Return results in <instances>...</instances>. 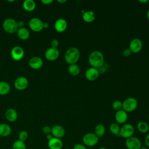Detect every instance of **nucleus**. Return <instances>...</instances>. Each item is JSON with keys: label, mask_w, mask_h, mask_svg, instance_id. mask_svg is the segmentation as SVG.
<instances>
[{"label": "nucleus", "mask_w": 149, "mask_h": 149, "mask_svg": "<svg viewBox=\"0 0 149 149\" xmlns=\"http://www.w3.org/2000/svg\"><path fill=\"white\" fill-rule=\"evenodd\" d=\"M88 62L91 67L98 69L104 65V56L99 51H93L88 56Z\"/></svg>", "instance_id": "nucleus-1"}, {"label": "nucleus", "mask_w": 149, "mask_h": 149, "mask_svg": "<svg viewBox=\"0 0 149 149\" xmlns=\"http://www.w3.org/2000/svg\"><path fill=\"white\" fill-rule=\"evenodd\" d=\"M80 58V51L74 47H72L69 48L65 54V60L69 65L75 64Z\"/></svg>", "instance_id": "nucleus-2"}, {"label": "nucleus", "mask_w": 149, "mask_h": 149, "mask_svg": "<svg viewBox=\"0 0 149 149\" xmlns=\"http://www.w3.org/2000/svg\"><path fill=\"white\" fill-rule=\"evenodd\" d=\"M2 27L6 33L9 34L16 33L19 29L17 22L14 19L10 17L4 20L2 23Z\"/></svg>", "instance_id": "nucleus-3"}, {"label": "nucleus", "mask_w": 149, "mask_h": 149, "mask_svg": "<svg viewBox=\"0 0 149 149\" xmlns=\"http://www.w3.org/2000/svg\"><path fill=\"white\" fill-rule=\"evenodd\" d=\"M122 104L123 110L127 113L133 112L137 108L138 102L135 98L129 97L125 100V101L122 102Z\"/></svg>", "instance_id": "nucleus-4"}, {"label": "nucleus", "mask_w": 149, "mask_h": 149, "mask_svg": "<svg viewBox=\"0 0 149 149\" xmlns=\"http://www.w3.org/2000/svg\"><path fill=\"white\" fill-rule=\"evenodd\" d=\"M82 140L85 146L93 147L97 144L99 138L94 133H87L83 136Z\"/></svg>", "instance_id": "nucleus-5"}, {"label": "nucleus", "mask_w": 149, "mask_h": 149, "mask_svg": "<svg viewBox=\"0 0 149 149\" xmlns=\"http://www.w3.org/2000/svg\"><path fill=\"white\" fill-rule=\"evenodd\" d=\"M134 132V128L133 126L130 123H125L120 129L119 136L127 139L133 136Z\"/></svg>", "instance_id": "nucleus-6"}, {"label": "nucleus", "mask_w": 149, "mask_h": 149, "mask_svg": "<svg viewBox=\"0 0 149 149\" xmlns=\"http://www.w3.org/2000/svg\"><path fill=\"white\" fill-rule=\"evenodd\" d=\"M125 146L127 149H140L141 147V142L139 138L132 136L126 140Z\"/></svg>", "instance_id": "nucleus-7"}, {"label": "nucleus", "mask_w": 149, "mask_h": 149, "mask_svg": "<svg viewBox=\"0 0 149 149\" xmlns=\"http://www.w3.org/2000/svg\"><path fill=\"white\" fill-rule=\"evenodd\" d=\"M44 22L40 18L33 17L29 22V27L35 32H38L43 29Z\"/></svg>", "instance_id": "nucleus-8"}, {"label": "nucleus", "mask_w": 149, "mask_h": 149, "mask_svg": "<svg viewBox=\"0 0 149 149\" xmlns=\"http://www.w3.org/2000/svg\"><path fill=\"white\" fill-rule=\"evenodd\" d=\"M29 85L28 79L24 76H19L17 77L14 81L15 87L18 90H25Z\"/></svg>", "instance_id": "nucleus-9"}, {"label": "nucleus", "mask_w": 149, "mask_h": 149, "mask_svg": "<svg viewBox=\"0 0 149 149\" xmlns=\"http://www.w3.org/2000/svg\"><path fill=\"white\" fill-rule=\"evenodd\" d=\"M24 54V49L22 47L18 45L13 47L10 51V55L12 59L16 61L21 60L23 58Z\"/></svg>", "instance_id": "nucleus-10"}, {"label": "nucleus", "mask_w": 149, "mask_h": 149, "mask_svg": "<svg viewBox=\"0 0 149 149\" xmlns=\"http://www.w3.org/2000/svg\"><path fill=\"white\" fill-rule=\"evenodd\" d=\"M143 48V42L139 38L133 39L129 44V49L132 53L139 52Z\"/></svg>", "instance_id": "nucleus-11"}, {"label": "nucleus", "mask_w": 149, "mask_h": 149, "mask_svg": "<svg viewBox=\"0 0 149 149\" xmlns=\"http://www.w3.org/2000/svg\"><path fill=\"white\" fill-rule=\"evenodd\" d=\"M59 56V51L57 48H49L45 52V58L49 61H54L58 59Z\"/></svg>", "instance_id": "nucleus-12"}, {"label": "nucleus", "mask_w": 149, "mask_h": 149, "mask_svg": "<svg viewBox=\"0 0 149 149\" xmlns=\"http://www.w3.org/2000/svg\"><path fill=\"white\" fill-rule=\"evenodd\" d=\"M100 73L98 69L90 67L87 69L85 73V77L86 79L89 81H94L98 77Z\"/></svg>", "instance_id": "nucleus-13"}, {"label": "nucleus", "mask_w": 149, "mask_h": 149, "mask_svg": "<svg viewBox=\"0 0 149 149\" xmlns=\"http://www.w3.org/2000/svg\"><path fill=\"white\" fill-rule=\"evenodd\" d=\"M51 133L54 137L61 139L65 134V130L61 125H54L51 127Z\"/></svg>", "instance_id": "nucleus-14"}, {"label": "nucleus", "mask_w": 149, "mask_h": 149, "mask_svg": "<svg viewBox=\"0 0 149 149\" xmlns=\"http://www.w3.org/2000/svg\"><path fill=\"white\" fill-rule=\"evenodd\" d=\"M47 146L49 149H62L63 144L61 139L52 137L48 141Z\"/></svg>", "instance_id": "nucleus-15"}, {"label": "nucleus", "mask_w": 149, "mask_h": 149, "mask_svg": "<svg viewBox=\"0 0 149 149\" xmlns=\"http://www.w3.org/2000/svg\"><path fill=\"white\" fill-rule=\"evenodd\" d=\"M68 27V23L66 20L62 18L57 19L54 23V28L55 30L58 33H62Z\"/></svg>", "instance_id": "nucleus-16"}, {"label": "nucleus", "mask_w": 149, "mask_h": 149, "mask_svg": "<svg viewBox=\"0 0 149 149\" xmlns=\"http://www.w3.org/2000/svg\"><path fill=\"white\" fill-rule=\"evenodd\" d=\"M29 65L33 69H38L42 66L43 61L39 56H33L30 59Z\"/></svg>", "instance_id": "nucleus-17"}, {"label": "nucleus", "mask_w": 149, "mask_h": 149, "mask_svg": "<svg viewBox=\"0 0 149 149\" xmlns=\"http://www.w3.org/2000/svg\"><path fill=\"white\" fill-rule=\"evenodd\" d=\"M127 113L123 109L116 111L115 115V118L118 123L123 124L125 123L127 120Z\"/></svg>", "instance_id": "nucleus-18"}, {"label": "nucleus", "mask_w": 149, "mask_h": 149, "mask_svg": "<svg viewBox=\"0 0 149 149\" xmlns=\"http://www.w3.org/2000/svg\"><path fill=\"white\" fill-rule=\"evenodd\" d=\"M5 116L8 121L13 122L17 120L18 118V113L15 109L13 108H9L6 111Z\"/></svg>", "instance_id": "nucleus-19"}, {"label": "nucleus", "mask_w": 149, "mask_h": 149, "mask_svg": "<svg viewBox=\"0 0 149 149\" xmlns=\"http://www.w3.org/2000/svg\"><path fill=\"white\" fill-rule=\"evenodd\" d=\"M12 129L10 126L6 123L0 124V136L7 137L11 134Z\"/></svg>", "instance_id": "nucleus-20"}, {"label": "nucleus", "mask_w": 149, "mask_h": 149, "mask_svg": "<svg viewBox=\"0 0 149 149\" xmlns=\"http://www.w3.org/2000/svg\"><path fill=\"white\" fill-rule=\"evenodd\" d=\"M16 33L18 37L22 40H26L28 39L30 37L29 30L26 27H24L19 28Z\"/></svg>", "instance_id": "nucleus-21"}, {"label": "nucleus", "mask_w": 149, "mask_h": 149, "mask_svg": "<svg viewBox=\"0 0 149 149\" xmlns=\"http://www.w3.org/2000/svg\"><path fill=\"white\" fill-rule=\"evenodd\" d=\"M82 17L85 22L91 23L95 19V14L93 11H85L82 14Z\"/></svg>", "instance_id": "nucleus-22"}, {"label": "nucleus", "mask_w": 149, "mask_h": 149, "mask_svg": "<svg viewBox=\"0 0 149 149\" xmlns=\"http://www.w3.org/2000/svg\"><path fill=\"white\" fill-rule=\"evenodd\" d=\"M10 86L9 84L4 81H0V95H5L9 93Z\"/></svg>", "instance_id": "nucleus-23"}, {"label": "nucleus", "mask_w": 149, "mask_h": 149, "mask_svg": "<svg viewBox=\"0 0 149 149\" xmlns=\"http://www.w3.org/2000/svg\"><path fill=\"white\" fill-rule=\"evenodd\" d=\"M36 4L33 0H25L23 2V8L24 9L28 12H31L34 10Z\"/></svg>", "instance_id": "nucleus-24"}, {"label": "nucleus", "mask_w": 149, "mask_h": 149, "mask_svg": "<svg viewBox=\"0 0 149 149\" xmlns=\"http://www.w3.org/2000/svg\"><path fill=\"white\" fill-rule=\"evenodd\" d=\"M95 135L98 137H102L105 133V127L102 124H98L94 128V132Z\"/></svg>", "instance_id": "nucleus-25"}, {"label": "nucleus", "mask_w": 149, "mask_h": 149, "mask_svg": "<svg viewBox=\"0 0 149 149\" xmlns=\"http://www.w3.org/2000/svg\"><path fill=\"white\" fill-rule=\"evenodd\" d=\"M68 72L72 76H77L80 72V68L76 63L69 65L68 67Z\"/></svg>", "instance_id": "nucleus-26"}, {"label": "nucleus", "mask_w": 149, "mask_h": 149, "mask_svg": "<svg viewBox=\"0 0 149 149\" xmlns=\"http://www.w3.org/2000/svg\"><path fill=\"white\" fill-rule=\"evenodd\" d=\"M137 127L138 130L141 133H146L149 130L148 125L143 121L139 122L137 125Z\"/></svg>", "instance_id": "nucleus-27"}, {"label": "nucleus", "mask_w": 149, "mask_h": 149, "mask_svg": "<svg viewBox=\"0 0 149 149\" xmlns=\"http://www.w3.org/2000/svg\"><path fill=\"white\" fill-rule=\"evenodd\" d=\"M120 129V127L116 123H112L109 126V130L111 133L116 136H119Z\"/></svg>", "instance_id": "nucleus-28"}, {"label": "nucleus", "mask_w": 149, "mask_h": 149, "mask_svg": "<svg viewBox=\"0 0 149 149\" xmlns=\"http://www.w3.org/2000/svg\"><path fill=\"white\" fill-rule=\"evenodd\" d=\"M12 149H26V145L24 141L19 140H15L12 146Z\"/></svg>", "instance_id": "nucleus-29"}, {"label": "nucleus", "mask_w": 149, "mask_h": 149, "mask_svg": "<svg viewBox=\"0 0 149 149\" xmlns=\"http://www.w3.org/2000/svg\"><path fill=\"white\" fill-rule=\"evenodd\" d=\"M28 137H29L28 132L26 130H22L19 132L18 134V140L24 142L28 139Z\"/></svg>", "instance_id": "nucleus-30"}, {"label": "nucleus", "mask_w": 149, "mask_h": 149, "mask_svg": "<svg viewBox=\"0 0 149 149\" xmlns=\"http://www.w3.org/2000/svg\"><path fill=\"white\" fill-rule=\"evenodd\" d=\"M122 105H123L122 102H121L119 100H116V101H113L112 104V108L113 109H115V111H116L122 109Z\"/></svg>", "instance_id": "nucleus-31"}, {"label": "nucleus", "mask_w": 149, "mask_h": 149, "mask_svg": "<svg viewBox=\"0 0 149 149\" xmlns=\"http://www.w3.org/2000/svg\"><path fill=\"white\" fill-rule=\"evenodd\" d=\"M42 131L45 134H50L51 133V127L49 126H45L42 127Z\"/></svg>", "instance_id": "nucleus-32"}, {"label": "nucleus", "mask_w": 149, "mask_h": 149, "mask_svg": "<svg viewBox=\"0 0 149 149\" xmlns=\"http://www.w3.org/2000/svg\"><path fill=\"white\" fill-rule=\"evenodd\" d=\"M51 44V47L54 48H57V47L59 45V41L56 39H54L52 40Z\"/></svg>", "instance_id": "nucleus-33"}, {"label": "nucleus", "mask_w": 149, "mask_h": 149, "mask_svg": "<svg viewBox=\"0 0 149 149\" xmlns=\"http://www.w3.org/2000/svg\"><path fill=\"white\" fill-rule=\"evenodd\" d=\"M132 52H131V51L130 50L129 48H126V49H124L123 51V56H125V57H128V56H129L132 54Z\"/></svg>", "instance_id": "nucleus-34"}, {"label": "nucleus", "mask_w": 149, "mask_h": 149, "mask_svg": "<svg viewBox=\"0 0 149 149\" xmlns=\"http://www.w3.org/2000/svg\"><path fill=\"white\" fill-rule=\"evenodd\" d=\"M73 149H87L86 147L82 144H76L74 146Z\"/></svg>", "instance_id": "nucleus-35"}, {"label": "nucleus", "mask_w": 149, "mask_h": 149, "mask_svg": "<svg viewBox=\"0 0 149 149\" xmlns=\"http://www.w3.org/2000/svg\"><path fill=\"white\" fill-rule=\"evenodd\" d=\"M98 72H99L100 74V73H104V72H105L106 70H107V65H106V64L104 63V65L100 67V68H98Z\"/></svg>", "instance_id": "nucleus-36"}, {"label": "nucleus", "mask_w": 149, "mask_h": 149, "mask_svg": "<svg viewBox=\"0 0 149 149\" xmlns=\"http://www.w3.org/2000/svg\"><path fill=\"white\" fill-rule=\"evenodd\" d=\"M144 143L146 146L149 148V133L146 135L145 139H144Z\"/></svg>", "instance_id": "nucleus-37"}, {"label": "nucleus", "mask_w": 149, "mask_h": 149, "mask_svg": "<svg viewBox=\"0 0 149 149\" xmlns=\"http://www.w3.org/2000/svg\"><path fill=\"white\" fill-rule=\"evenodd\" d=\"M53 0H41V2L44 5H49L50 3L53 2Z\"/></svg>", "instance_id": "nucleus-38"}, {"label": "nucleus", "mask_w": 149, "mask_h": 149, "mask_svg": "<svg viewBox=\"0 0 149 149\" xmlns=\"http://www.w3.org/2000/svg\"><path fill=\"white\" fill-rule=\"evenodd\" d=\"M17 25H18V27L19 28H21V27H23L24 26V22L23 21H19L17 22Z\"/></svg>", "instance_id": "nucleus-39"}, {"label": "nucleus", "mask_w": 149, "mask_h": 149, "mask_svg": "<svg viewBox=\"0 0 149 149\" xmlns=\"http://www.w3.org/2000/svg\"><path fill=\"white\" fill-rule=\"evenodd\" d=\"M52 137H54L52 136V135L51 134V133H50V134H46V139L48 140H48H51Z\"/></svg>", "instance_id": "nucleus-40"}, {"label": "nucleus", "mask_w": 149, "mask_h": 149, "mask_svg": "<svg viewBox=\"0 0 149 149\" xmlns=\"http://www.w3.org/2000/svg\"><path fill=\"white\" fill-rule=\"evenodd\" d=\"M49 27V24L47 22L43 23V29H48Z\"/></svg>", "instance_id": "nucleus-41"}, {"label": "nucleus", "mask_w": 149, "mask_h": 149, "mask_svg": "<svg viewBox=\"0 0 149 149\" xmlns=\"http://www.w3.org/2000/svg\"><path fill=\"white\" fill-rule=\"evenodd\" d=\"M57 2L61 3H63L66 2V0H57Z\"/></svg>", "instance_id": "nucleus-42"}, {"label": "nucleus", "mask_w": 149, "mask_h": 149, "mask_svg": "<svg viewBox=\"0 0 149 149\" xmlns=\"http://www.w3.org/2000/svg\"><path fill=\"white\" fill-rule=\"evenodd\" d=\"M139 1L140 2H141V3H147V2H148V0H142V1H141V0H139Z\"/></svg>", "instance_id": "nucleus-43"}, {"label": "nucleus", "mask_w": 149, "mask_h": 149, "mask_svg": "<svg viewBox=\"0 0 149 149\" xmlns=\"http://www.w3.org/2000/svg\"><path fill=\"white\" fill-rule=\"evenodd\" d=\"M146 15H147V19L149 20V9L147 10V13H146Z\"/></svg>", "instance_id": "nucleus-44"}, {"label": "nucleus", "mask_w": 149, "mask_h": 149, "mask_svg": "<svg viewBox=\"0 0 149 149\" xmlns=\"http://www.w3.org/2000/svg\"><path fill=\"white\" fill-rule=\"evenodd\" d=\"M140 149H148V148H147V147H141V148H140Z\"/></svg>", "instance_id": "nucleus-45"}, {"label": "nucleus", "mask_w": 149, "mask_h": 149, "mask_svg": "<svg viewBox=\"0 0 149 149\" xmlns=\"http://www.w3.org/2000/svg\"><path fill=\"white\" fill-rule=\"evenodd\" d=\"M98 149H108V148H107L105 147H100Z\"/></svg>", "instance_id": "nucleus-46"}, {"label": "nucleus", "mask_w": 149, "mask_h": 149, "mask_svg": "<svg viewBox=\"0 0 149 149\" xmlns=\"http://www.w3.org/2000/svg\"><path fill=\"white\" fill-rule=\"evenodd\" d=\"M8 2H15L14 0H8L7 1Z\"/></svg>", "instance_id": "nucleus-47"}, {"label": "nucleus", "mask_w": 149, "mask_h": 149, "mask_svg": "<svg viewBox=\"0 0 149 149\" xmlns=\"http://www.w3.org/2000/svg\"><path fill=\"white\" fill-rule=\"evenodd\" d=\"M64 149H70V148H64Z\"/></svg>", "instance_id": "nucleus-48"}, {"label": "nucleus", "mask_w": 149, "mask_h": 149, "mask_svg": "<svg viewBox=\"0 0 149 149\" xmlns=\"http://www.w3.org/2000/svg\"><path fill=\"white\" fill-rule=\"evenodd\" d=\"M148 120H149V115H148Z\"/></svg>", "instance_id": "nucleus-49"}]
</instances>
